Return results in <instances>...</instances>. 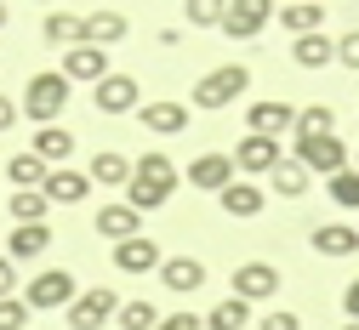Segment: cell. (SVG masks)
I'll return each mask as SVG.
<instances>
[{"mask_svg": "<svg viewBox=\"0 0 359 330\" xmlns=\"http://www.w3.org/2000/svg\"><path fill=\"white\" fill-rule=\"evenodd\" d=\"M154 330H205V319H194V313H165Z\"/></svg>", "mask_w": 359, "mask_h": 330, "instance_id": "obj_39", "label": "cell"}, {"mask_svg": "<svg viewBox=\"0 0 359 330\" xmlns=\"http://www.w3.org/2000/svg\"><path fill=\"white\" fill-rule=\"evenodd\" d=\"M268 182H274V194H285V200H302V194H308V171H302L297 160H280Z\"/></svg>", "mask_w": 359, "mask_h": 330, "instance_id": "obj_30", "label": "cell"}, {"mask_svg": "<svg viewBox=\"0 0 359 330\" xmlns=\"http://www.w3.org/2000/svg\"><path fill=\"white\" fill-rule=\"evenodd\" d=\"M12 296H18V262L0 256V302H12Z\"/></svg>", "mask_w": 359, "mask_h": 330, "instance_id": "obj_38", "label": "cell"}, {"mask_svg": "<svg viewBox=\"0 0 359 330\" xmlns=\"http://www.w3.org/2000/svg\"><path fill=\"white\" fill-rule=\"evenodd\" d=\"M189 182L200 188V194H222V188L234 182V154H200L189 165Z\"/></svg>", "mask_w": 359, "mask_h": 330, "instance_id": "obj_14", "label": "cell"}, {"mask_svg": "<svg viewBox=\"0 0 359 330\" xmlns=\"http://www.w3.org/2000/svg\"><path fill=\"white\" fill-rule=\"evenodd\" d=\"M205 324H211V330H245V324H251V302H240V296H229V302H217Z\"/></svg>", "mask_w": 359, "mask_h": 330, "instance_id": "obj_31", "label": "cell"}, {"mask_svg": "<svg viewBox=\"0 0 359 330\" xmlns=\"http://www.w3.org/2000/svg\"><path fill=\"white\" fill-rule=\"evenodd\" d=\"M257 330H302V319H297V313H268Z\"/></svg>", "mask_w": 359, "mask_h": 330, "instance_id": "obj_40", "label": "cell"}, {"mask_svg": "<svg viewBox=\"0 0 359 330\" xmlns=\"http://www.w3.org/2000/svg\"><path fill=\"white\" fill-rule=\"evenodd\" d=\"M217 205L229 211V216H240V222H251V216H262V205H268V194H262L257 182H245V177H234V182H229V188H222V194H217Z\"/></svg>", "mask_w": 359, "mask_h": 330, "instance_id": "obj_12", "label": "cell"}, {"mask_svg": "<svg viewBox=\"0 0 359 330\" xmlns=\"http://www.w3.org/2000/svg\"><path fill=\"white\" fill-rule=\"evenodd\" d=\"M268 23H274L268 0H234V6H222V34L229 40H257Z\"/></svg>", "mask_w": 359, "mask_h": 330, "instance_id": "obj_7", "label": "cell"}, {"mask_svg": "<svg viewBox=\"0 0 359 330\" xmlns=\"http://www.w3.org/2000/svg\"><path fill=\"white\" fill-rule=\"evenodd\" d=\"M342 330H359V319H348V324H342Z\"/></svg>", "mask_w": 359, "mask_h": 330, "instance_id": "obj_44", "label": "cell"}, {"mask_svg": "<svg viewBox=\"0 0 359 330\" xmlns=\"http://www.w3.org/2000/svg\"><path fill=\"white\" fill-rule=\"evenodd\" d=\"M160 262H165L160 245L143 240V233H137V240H126V245H114V268H120V273H154Z\"/></svg>", "mask_w": 359, "mask_h": 330, "instance_id": "obj_17", "label": "cell"}, {"mask_svg": "<svg viewBox=\"0 0 359 330\" xmlns=\"http://www.w3.org/2000/svg\"><path fill=\"white\" fill-rule=\"evenodd\" d=\"M92 103H97L103 114H137V109H143L137 80H131V74H109V80H97V85H92Z\"/></svg>", "mask_w": 359, "mask_h": 330, "instance_id": "obj_9", "label": "cell"}, {"mask_svg": "<svg viewBox=\"0 0 359 330\" xmlns=\"http://www.w3.org/2000/svg\"><path fill=\"white\" fill-rule=\"evenodd\" d=\"M285 160V149L274 143V137H240V149H234V171H251V177H274V165Z\"/></svg>", "mask_w": 359, "mask_h": 330, "instance_id": "obj_8", "label": "cell"}, {"mask_svg": "<svg viewBox=\"0 0 359 330\" xmlns=\"http://www.w3.org/2000/svg\"><path fill=\"white\" fill-rule=\"evenodd\" d=\"M274 18L297 34V40H308V34H320V23H325V6H308V0H297V6H274Z\"/></svg>", "mask_w": 359, "mask_h": 330, "instance_id": "obj_27", "label": "cell"}, {"mask_svg": "<svg viewBox=\"0 0 359 330\" xmlns=\"http://www.w3.org/2000/svg\"><path fill=\"white\" fill-rule=\"evenodd\" d=\"M291 160H297L302 171H320V177H337V171H348V143H342V137H297V149H291Z\"/></svg>", "mask_w": 359, "mask_h": 330, "instance_id": "obj_5", "label": "cell"}, {"mask_svg": "<svg viewBox=\"0 0 359 330\" xmlns=\"http://www.w3.org/2000/svg\"><path fill=\"white\" fill-rule=\"evenodd\" d=\"M280 291V268L274 262H240L234 268V296L240 302H268Z\"/></svg>", "mask_w": 359, "mask_h": 330, "instance_id": "obj_10", "label": "cell"}, {"mask_svg": "<svg viewBox=\"0 0 359 330\" xmlns=\"http://www.w3.org/2000/svg\"><path fill=\"white\" fill-rule=\"evenodd\" d=\"M291 131H297V137H337V114H331L325 103H308Z\"/></svg>", "mask_w": 359, "mask_h": 330, "instance_id": "obj_29", "label": "cell"}, {"mask_svg": "<svg viewBox=\"0 0 359 330\" xmlns=\"http://www.w3.org/2000/svg\"><path fill=\"white\" fill-rule=\"evenodd\" d=\"M86 177L103 182V188H126V182H131V160H126V154H114V149H97V154H92V165H86Z\"/></svg>", "mask_w": 359, "mask_h": 330, "instance_id": "obj_25", "label": "cell"}, {"mask_svg": "<svg viewBox=\"0 0 359 330\" xmlns=\"http://www.w3.org/2000/svg\"><path fill=\"white\" fill-rule=\"evenodd\" d=\"M69 85L74 80H109V52H97V46H74V52H63V69H57Z\"/></svg>", "mask_w": 359, "mask_h": 330, "instance_id": "obj_13", "label": "cell"}, {"mask_svg": "<svg viewBox=\"0 0 359 330\" xmlns=\"http://www.w3.org/2000/svg\"><path fill=\"white\" fill-rule=\"evenodd\" d=\"M18 114H23V109L6 97V91H0V131H12V125H18Z\"/></svg>", "mask_w": 359, "mask_h": 330, "instance_id": "obj_41", "label": "cell"}, {"mask_svg": "<svg viewBox=\"0 0 359 330\" xmlns=\"http://www.w3.org/2000/svg\"><path fill=\"white\" fill-rule=\"evenodd\" d=\"M40 194H46L52 205H80L86 194H92V177L63 165V171H52V177H46V188H40Z\"/></svg>", "mask_w": 359, "mask_h": 330, "instance_id": "obj_18", "label": "cell"}, {"mask_svg": "<svg viewBox=\"0 0 359 330\" xmlns=\"http://www.w3.org/2000/svg\"><path fill=\"white\" fill-rule=\"evenodd\" d=\"M183 18H189L194 29H222V6H217V0H189Z\"/></svg>", "mask_w": 359, "mask_h": 330, "instance_id": "obj_35", "label": "cell"}, {"mask_svg": "<svg viewBox=\"0 0 359 330\" xmlns=\"http://www.w3.org/2000/svg\"><path fill=\"white\" fill-rule=\"evenodd\" d=\"M137 120H143V131H154V137H177V131L189 125V103H143Z\"/></svg>", "mask_w": 359, "mask_h": 330, "instance_id": "obj_20", "label": "cell"}, {"mask_svg": "<svg viewBox=\"0 0 359 330\" xmlns=\"http://www.w3.org/2000/svg\"><path fill=\"white\" fill-rule=\"evenodd\" d=\"M97 233H103V240H114V245H126V240H137V233H143V216L131 211L126 200H114V205L97 211Z\"/></svg>", "mask_w": 359, "mask_h": 330, "instance_id": "obj_16", "label": "cell"}, {"mask_svg": "<svg viewBox=\"0 0 359 330\" xmlns=\"http://www.w3.org/2000/svg\"><path fill=\"white\" fill-rule=\"evenodd\" d=\"M353 171H359V165H353Z\"/></svg>", "mask_w": 359, "mask_h": 330, "instance_id": "obj_45", "label": "cell"}, {"mask_svg": "<svg viewBox=\"0 0 359 330\" xmlns=\"http://www.w3.org/2000/svg\"><path fill=\"white\" fill-rule=\"evenodd\" d=\"M46 211H52V200L40 194V188H34V194H12V222H18V228H29V222H46Z\"/></svg>", "mask_w": 359, "mask_h": 330, "instance_id": "obj_32", "label": "cell"}, {"mask_svg": "<svg viewBox=\"0 0 359 330\" xmlns=\"http://www.w3.org/2000/svg\"><path fill=\"white\" fill-rule=\"evenodd\" d=\"M74 296H80V279H74L69 268H46V273H34L29 285H23V302H29V313L74 308Z\"/></svg>", "mask_w": 359, "mask_h": 330, "instance_id": "obj_4", "label": "cell"}, {"mask_svg": "<svg viewBox=\"0 0 359 330\" xmlns=\"http://www.w3.org/2000/svg\"><path fill=\"white\" fill-rule=\"evenodd\" d=\"M29 324V302L12 296V302H0V330H23Z\"/></svg>", "mask_w": 359, "mask_h": 330, "instance_id": "obj_36", "label": "cell"}, {"mask_svg": "<svg viewBox=\"0 0 359 330\" xmlns=\"http://www.w3.org/2000/svg\"><path fill=\"white\" fill-rule=\"evenodd\" d=\"M52 245V228L46 222H29V228H12V240H6V262H34L40 251Z\"/></svg>", "mask_w": 359, "mask_h": 330, "instance_id": "obj_23", "label": "cell"}, {"mask_svg": "<svg viewBox=\"0 0 359 330\" xmlns=\"http://www.w3.org/2000/svg\"><path fill=\"white\" fill-rule=\"evenodd\" d=\"M6 18H12V6H0V29H6Z\"/></svg>", "mask_w": 359, "mask_h": 330, "instance_id": "obj_43", "label": "cell"}, {"mask_svg": "<svg viewBox=\"0 0 359 330\" xmlns=\"http://www.w3.org/2000/svg\"><path fill=\"white\" fill-rule=\"evenodd\" d=\"M313 251H320V256H353V251H359V228H348V222H320V228H313Z\"/></svg>", "mask_w": 359, "mask_h": 330, "instance_id": "obj_24", "label": "cell"}, {"mask_svg": "<svg viewBox=\"0 0 359 330\" xmlns=\"http://www.w3.org/2000/svg\"><path fill=\"white\" fill-rule=\"evenodd\" d=\"M114 319H120V330H154L160 324V308L154 302H126Z\"/></svg>", "mask_w": 359, "mask_h": 330, "instance_id": "obj_34", "label": "cell"}, {"mask_svg": "<svg viewBox=\"0 0 359 330\" xmlns=\"http://www.w3.org/2000/svg\"><path fill=\"white\" fill-rule=\"evenodd\" d=\"M337 63H342V69H359V29H348V34L337 40Z\"/></svg>", "mask_w": 359, "mask_h": 330, "instance_id": "obj_37", "label": "cell"}, {"mask_svg": "<svg viewBox=\"0 0 359 330\" xmlns=\"http://www.w3.org/2000/svg\"><path fill=\"white\" fill-rule=\"evenodd\" d=\"M160 285L177 291V296H194V291L205 285V262H200V256H165V262H160Z\"/></svg>", "mask_w": 359, "mask_h": 330, "instance_id": "obj_11", "label": "cell"}, {"mask_svg": "<svg viewBox=\"0 0 359 330\" xmlns=\"http://www.w3.org/2000/svg\"><path fill=\"white\" fill-rule=\"evenodd\" d=\"M245 85H251V69L245 63H222L205 80H194V109H229V103L245 97Z\"/></svg>", "mask_w": 359, "mask_h": 330, "instance_id": "obj_3", "label": "cell"}, {"mask_svg": "<svg viewBox=\"0 0 359 330\" xmlns=\"http://www.w3.org/2000/svg\"><path fill=\"white\" fill-rule=\"evenodd\" d=\"M325 194H331L342 211H359V171H337V177H325Z\"/></svg>", "mask_w": 359, "mask_h": 330, "instance_id": "obj_33", "label": "cell"}, {"mask_svg": "<svg viewBox=\"0 0 359 330\" xmlns=\"http://www.w3.org/2000/svg\"><path fill=\"white\" fill-rule=\"evenodd\" d=\"M114 313H120V296H114L109 285H92V291L74 296V308H69V330H103Z\"/></svg>", "mask_w": 359, "mask_h": 330, "instance_id": "obj_6", "label": "cell"}, {"mask_svg": "<svg viewBox=\"0 0 359 330\" xmlns=\"http://www.w3.org/2000/svg\"><path fill=\"white\" fill-rule=\"evenodd\" d=\"M171 194H177V165H171L160 149H149L137 165H131V182H126V205L143 216V211H160Z\"/></svg>", "mask_w": 359, "mask_h": 330, "instance_id": "obj_1", "label": "cell"}, {"mask_svg": "<svg viewBox=\"0 0 359 330\" xmlns=\"http://www.w3.org/2000/svg\"><path fill=\"white\" fill-rule=\"evenodd\" d=\"M291 57H297V69H325V63L337 57V46H331L325 34H308V40L291 46Z\"/></svg>", "mask_w": 359, "mask_h": 330, "instance_id": "obj_28", "label": "cell"}, {"mask_svg": "<svg viewBox=\"0 0 359 330\" xmlns=\"http://www.w3.org/2000/svg\"><path fill=\"white\" fill-rule=\"evenodd\" d=\"M6 177H12V188H18V194H34V188H46V177H52V165L46 160H40V154H12L6 160Z\"/></svg>", "mask_w": 359, "mask_h": 330, "instance_id": "obj_22", "label": "cell"}, {"mask_svg": "<svg viewBox=\"0 0 359 330\" xmlns=\"http://www.w3.org/2000/svg\"><path fill=\"white\" fill-rule=\"evenodd\" d=\"M40 34H46L52 46H86V18H74V12H46V23H40Z\"/></svg>", "mask_w": 359, "mask_h": 330, "instance_id": "obj_26", "label": "cell"}, {"mask_svg": "<svg viewBox=\"0 0 359 330\" xmlns=\"http://www.w3.org/2000/svg\"><path fill=\"white\" fill-rule=\"evenodd\" d=\"M342 313L359 319V279H348V291H342Z\"/></svg>", "mask_w": 359, "mask_h": 330, "instance_id": "obj_42", "label": "cell"}, {"mask_svg": "<svg viewBox=\"0 0 359 330\" xmlns=\"http://www.w3.org/2000/svg\"><path fill=\"white\" fill-rule=\"evenodd\" d=\"M69 97H74V85L57 74V69H46V74H29V85H23V114L34 120V125H57V114L69 109Z\"/></svg>", "mask_w": 359, "mask_h": 330, "instance_id": "obj_2", "label": "cell"}, {"mask_svg": "<svg viewBox=\"0 0 359 330\" xmlns=\"http://www.w3.org/2000/svg\"><path fill=\"white\" fill-rule=\"evenodd\" d=\"M245 125H251V137H274V143H280V131L297 125V109L291 103H251L245 109Z\"/></svg>", "mask_w": 359, "mask_h": 330, "instance_id": "obj_15", "label": "cell"}, {"mask_svg": "<svg viewBox=\"0 0 359 330\" xmlns=\"http://www.w3.org/2000/svg\"><path fill=\"white\" fill-rule=\"evenodd\" d=\"M29 154H40L52 171H63V160L74 154V131H63V125H40L34 143H29Z\"/></svg>", "mask_w": 359, "mask_h": 330, "instance_id": "obj_19", "label": "cell"}, {"mask_svg": "<svg viewBox=\"0 0 359 330\" xmlns=\"http://www.w3.org/2000/svg\"><path fill=\"white\" fill-rule=\"evenodd\" d=\"M126 12H86V46H97V52H109V46L126 40Z\"/></svg>", "mask_w": 359, "mask_h": 330, "instance_id": "obj_21", "label": "cell"}]
</instances>
